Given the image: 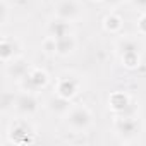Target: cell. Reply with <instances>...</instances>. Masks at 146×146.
Wrapping results in <instances>:
<instances>
[{
	"label": "cell",
	"mask_w": 146,
	"mask_h": 146,
	"mask_svg": "<svg viewBox=\"0 0 146 146\" xmlns=\"http://www.w3.org/2000/svg\"><path fill=\"white\" fill-rule=\"evenodd\" d=\"M62 120L72 134H86L93 125V112L84 103H72L62 115Z\"/></svg>",
	"instance_id": "cell-1"
},
{
	"label": "cell",
	"mask_w": 146,
	"mask_h": 146,
	"mask_svg": "<svg viewBox=\"0 0 146 146\" xmlns=\"http://www.w3.org/2000/svg\"><path fill=\"white\" fill-rule=\"evenodd\" d=\"M115 52H117V57H119V60L122 62V65L125 69H137L141 65L143 45L136 38L122 36L115 45Z\"/></svg>",
	"instance_id": "cell-2"
},
{
	"label": "cell",
	"mask_w": 146,
	"mask_h": 146,
	"mask_svg": "<svg viewBox=\"0 0 146 146\" xmlns=\"http://www.w3.org/2000/svg\"><path fill=\"white\" fill-rule=\"evenodd\" d=\"M113 131L115 136L124 141V143H131L134 139H137L139 132H141V122L137 115H119L113 119Z\"/></svg>",
	"instance_id": "cell-3"
},
{
	"label": "cell",
	"mask_w": 146,
	"mask_h": 146,
	"mask_svg": "<svg viewBox=\"0 0 146 146\" xmlns=\"http://www.w3.org/2000/svg\"><path fill=\"white\" fill-rule=\"evenodd\" d=\"M50 83V76L48 72L41 67H29L28 72L24 74V78L19 81L21 90L24 91H33V93H40L41 90H45Z\"/></svg>",
	"instance_id": "cell-4"
},
{
	"label": "cell",
	"mask_w": 146,
	"mask_h": 146,
	"mask_svg": "<svg viewBox=\"0 0 146 146\" xmlns=\"http://www.w3.org/2000/svg\"><path fill=\"white\" fill-rule=\"evenodd\" d=\"M53 90H55V95L64 96V98H67V100L72 102V100H74V98L81 93V90H83V83H81V79H79L76 74H72V72H67V74L58 76V79H57Z\"/></svg>",
	"instance_id": "cell-5"
},
{
	"label": "cell",
	"mask_w": 146,
	"mask_h": 146,
	"mask_svg": "<svg viewBox=\"0 0 146 146\" xmlns=\"http://www.w3.org/2000/svg\"><path fill=\"white\" fill-rule=\"evenodd\" d=\"M40 100H38V93L33 91H21L19 95H16V103H14V112L17 113V117H26L31 119L38 113L40 110Z\"/></svg>",
	"instance_id": "cell-6"
},
{
	"label": "cell",
	"mask_w": 146,
	"mask_h": 146,
	"mask_svg": "<svg viewBox=\"0 0 146 146\" xmlns=\"http://www.w3.org/2000/svg\"><path fill=\"white\" fill-rule=\"evenodd\" d=\"M35 134H36V129L29 122V119H26V117H17L11 124V129H9V139L12 143H17V144L33 143Z\"/></svg>",
	"instance_id": "cell-7"
},
{
	"label": "cell",
	"mask_w": 146,
	"mask_h": 146,
	"mask_svg": "<svg viewBox=\"0 0 146 146\" xmlns=\"http://www.w3.org/2000/svg\"><path fill=\"white\" fill-rule=\"evenodd\" d=\"M108 107L113 112V117L119 115H137V108L132 102V98L124 93V91H115L110 100H108Z\"/></svg>",
	"instance_id": "cell-8"
},
{
	"label": "cell",
	"mask_w": 146,
	"mask_h": 146,
	"mask_svg": "<svg viewBox=\"0 0 146 146\" xmlns=\"http://www.w3.org/2000/svg\"><path fill=\"white\" fill-rule=\"evenodd\" d=\"M53 16L67 23H76L83 16V9L78 0H58L53 7Z\"/></svg>",
	"instance_id": "cell-9"
},
{
	"label": "cell",
	"mask_w": 146,
	"mask_h": 146,
	"mask_svg": "<svg viewBox=\"0 0 146 146\" xmlns=\"http://www.w3.org/2000/svg\"><path fill=\"white\" fill-rule=\"evenodd\" d=\"M23 55V43L14 36H4L2 43H0V57H2L4 64H9Z\"/></svg>",
	"instance_id": "cell-10"
},
{
	"label": "cell",
	"mask_w": 146,
	"mask_h": 146,
	"mask_svg": "<svg viewBox=\"0 0 146 146\" xmlns=\"http://www.w3.org/2000/svg\"><path fill=\"white\" fill-rule=\"evenodd\" d=\"M72 33V23H67L64 19H58V17H52L46 24V35L53 40L57 38H62V36H67Z\"/></svg>",
	"instance_id": "cell-11"
},
{
	"label": "cell",
	"mask_w": 146,
	"mask_h": 146,
	"mask_svg": "<svg viewBox=\"0 0 146 146\" xmlns=\"http://www.w3.org/2000/svg\"><path fill=\"white\" fill-rule=\"evenodd\" d=\"M76 46H78V40H76L74 33H70V35H67V36H62V38H57V40H55L57 55H60V57L70 55L72 52L76 50Z\"/></svg>",
	"instance_id": "cell-12"
},
{
	"label": "cell",
	"mask_w": 146,
	"mask_h": 146,
	"mask_svg": "<svg viewBox=\"0 0 146 146\" xmlns=\"http://www.w3.org/2000/svg\"><path fill=\"white\" fill-rule=\"evenodd\" d=\"M5 67H7V74H9L11 78L17 79V83H19V81L24 78V74L28 72V69H29L31 65H29V62H26L23 57H19V58H16V60L5 64Z\"/></svg>",
	"instance_id": "cell-13"
},
{
	"label": "cell",
	"mask_w": 146,
	"mask_h": 146,
	"mask_svg": "<svg viewBox=\"0 0 146 146\" xmlns=\"http://www.w3.org/2000/svg\"><path fill=\"white\" fill-rule=\"evenodd\" d=\"M70 105H72V102H70V100H67V98H64V96H58V95H53V96L48 100V103H46L48 110H50L52 113L60 115V117H62V115L70 108Z\"/></svg>",
	"instance_id": "cell-14"
},
{
	"label": "cell",
	"mask_w": 146,
	"mask_h": 146,
	"mask_svg": "<svg viewBox=\"0 0 146 146\" xmlns=\"http://www.w3.org/2000/svg\"><path fill=\"white\" fill-rule=\"evenodd\" d=\"M122 26H124V21H122V17H120L119 14H115V12H110V14L105 16V19H103V28H105L108 33H112V35L120 33V31H122Z\"/></svg>",
	"instance_id": "cell-15"
},
{
	"label": "cell",
	"mask_w": 146,
	"mask_h": 146,
	"mask_svg": "<svg viewBox=\"0 0 146 146\" xmlns=\"http://www.w3.org/2000/svg\"><path fill=\"white\" fill-rule=\"evenodd\" d=\"M14 103H16V95H11V93L2 95V112L4 113H7L9 110L14 112Z\"/></svg>",
	"instance_id": "cell-16"
},
{
	"label": "cell",
	"mask_w": 146,
	"mask_h": 146,
	"mask_svg": "<svg viewBox=\"0 0 146 146\" xmlns=\"http://www.w3.org/2000/svg\"><path fill=\"white\" fill-rule=\"evenodd\" d=\"M136 28H137V31H139V35H143V36H146V12H141V16H139V19L136 21Z\"/></svg>",
	"instance_id": "cell-17"
},
{
	"label": "cell",
	"mask_w": 146,
	"mask_h": 146,
	"mask_svg": "<svg viewBox=\"0 0 146 146\" xmlns=\"http://www.w3.org/2000/svg\"><path fill=\"white\" fill-rule=\"evenodd\" d=\"M11 7H9V4H7V0H2V2H0V11H2V24H7L9 23V11Z\"/></svg>",
	"instance_id": "cell-18"
},
{
	"label": "cell",
	"mask_w": 146,
	"mask_h": 146,
	"mask_svg": "<svg viewBox=\"0 0 146 146\" xmlns=\"http://www.w3.org/2000/svg\"><path fill=\"white\" fill-rule=\"evenodd\" d=\"M131 4L139 12H146V0H131Z\"/></svg>",
	"instance_id": "cell-19"
},
{
	"label": "cell",
	"mask_w": 146,
	"mask_h": 146,
	"mask_svg": "<svg viewBox=\"0 0 146 146\" xmlns=\"http://www.w3.org/2000/svg\"><path fill=\"white\" fill-rule=\"evenodd\" d=\"M103 2H105L110 9H113V7H119V5L124 2V0H103Z\"/></svg>",
	"instance_id": "cell-20"
}]
</instances>
